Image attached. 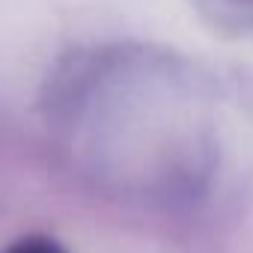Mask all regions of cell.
<instances>
[{
	"label": "cell",
	"mask_w": 253,
	"mask_h": 253,
	"mask_svg": "<svg viewBox=\"0 0 253 253\" xmlns=\"http://www.w3.org/2000/svg\"><path fill=\"white\" fill-rule=\"evenodd\" d=\"M197 6L226 30L253 33V0H197Z\"/></svg>",
	"instance_id": "obj_1"
},
{
	"label": "cell",
	"mask_w": 253,
	"mask_h": 253,
	"mask_svg": "<svg viewBox=\"0 0 253 253\" xmlns=\"http://www.w3.org/2000/svg\"><path fill=\"white\" fill-rule=\"evenodd\" d=\"M6 253H66V247L48 235H27V238H18Z\"/></svg>",
	"instance_id": "obj_2"
}]
</instances>
